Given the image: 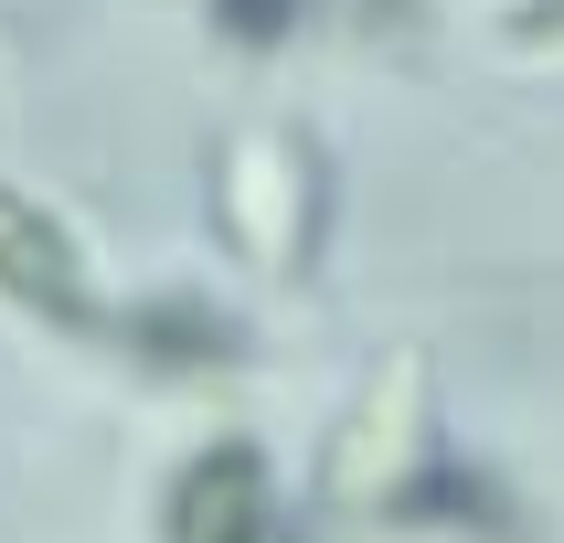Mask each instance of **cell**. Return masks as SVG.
Here are the masks:
<instances>
[{
	"label": "cell",
	"mask_w": 564,
	"mask_h": 543,
	"mask_svg": "<svg viewBox=\"0 0 564 543\" xmlns=\"http://www.w3.org/2000/svg\"><path fill=\"white\" fill-rule=\"evenodd\" d=\"M330 214V171L288 118H246L214 139V235L235 246V267L267 287H299Z\"/></svg>",
	"instance_id": "cell-1"
},
{
	"label": "cell",
	"mask_w": 564,
	"mask_h": 543,
	"mask_svg": "<svg viewBox=\"0 0 564 543\" xmlns=\"http://www.w3.org/2000/svg\"><path fill=\"white\" fill-rule=\"evenodd\" d=\"M437 458V415H426V351H383L373 383L341 405L330 447H319L310 501L330 522H383V511L415 490V469Z\"/></svg>",
	"instance_id": "cell-2"
},
{
	"label": "cell",
	"mask_w": 564,
	"mask_h": 543,
	"mask_svg": "<svg viewBox=\"0 0 564 543\" xmlns=\"http://www.w3.org/2000/svg\"><path fill=\"white\" fill-rule=\"evenodd\" d=\"M0 298L43 330H86V341H107V319H118V298L96 287L86 235L22 182H0Z\"/></svg>",
	"instance_id": "cell-3"
},
{
	"label": "cell",
	"mask_w": 564,
	"mask_h": 543,
	"mask_svg": "<svg viewBox=\"0 0 564 543\" xmlns=\"http://www.w3.org/2000/svg\"><path fill=\"white\" fill-rule=\"evenodd\" d=\"M160 543H278V469L256 437H203L160 479Z\"/></svg>",
	"instance_id": "cell-4"
},
{
	"label": "cell",
	"mask_w": 564,
	"mask_h": 543,
	"mask_svg": "<svg viewBox=\"0 0 564 543\" xmlns=\"http://www.w3.org/2000/svg\"><path fill=\"white\" fill-rule=\"evenodd\" d=\"M107 341H118L139 373L192 383V373H235V362H246V319L224 309L214 287L171 278V287H150L139 309H118V319H107Z\"/></svg>",
	"instance_id": "cell-5"
},
{
	"label": "cell",
	"mask_w": 564,
	"mask_h": 543,
	"mask_svg": "<svg viewBox=\"0 0 564 543\" xmlns=\"http://www.w3.org/2000/svg\"><path fill=\"white\" fill-rule=\"evenodd\" d=\"M383 522H394V533H447V543H511V522H522V511H511V490L479 469V458L437 447V458L415 469V490L383 511Z\"/></svg>",
	"instance_id": "cell-6"
},
{
	"label": "cell",
	"mask_w": 564,
	"mask_h": 543,
	"mask_svg": "<svg viewBox=\"0 0 564 543\" xmlns=\"http://www.w3.org/2000/svg\"><path fill=\"white\" fill-rule=\"evenodd\" d=\"M310 0H214V32L224 43H288Z\"/></svg>",
	"instance_id": "cell-7"
},
{
	"label": "cell",
	"mask_w": 564,
	"mask_h": 543,
	"mask_svg": "<svg viewBox=\"0 0 564 543\" xmlns=\"http://www.w3.org/2000/svg\"><path fill=\"white\" fill-rule=\"evenodd\" d=\"M501 43L511 54H564V0H522V11L501 22Z\"/></svg>",
	"instance_id": "cell-8"
},
{
	"label": "cell",
	"mask_w": 564,
	"mask_h": 543,
	"mask_svg": "<svg viewBox=\"0 0 564 543\" xmlns=\"http://www.w3.org/2000/svg\"><path fill=\"white\" fill-rule=\"evenodd\" d=\"M32 11H43V0H0V22H32Z\"/></svg>",
	"instance_id": "cell-9"
}]
</instances>
